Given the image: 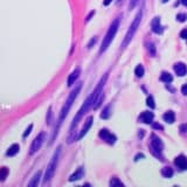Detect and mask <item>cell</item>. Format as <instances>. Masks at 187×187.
<instances>
[{"instance_id": "1", "label": "cell", "mask_w": 187, "mask_h": 187, "mask_svg": "<svg viewBox=\"0 0 187 187\" xmlns=\"http://www.w3.org/2000/svg\"><path fill=\"white\" fill-rule=\"evenodd\" d=\"M107 77H108V74H105L102 79H101L99 83L97 84V87L95 88V90H94L93 93L90 94V96H89V97L85 99V102L83 103L82 108H81V109L79 110V112L76 113V116L74 117L73 123H71V125H70V132H73V131H74V129L77 126V124H79V121H81V118L84 116V113H85V112H88L89 110H90V108H94V104H95V102H96L97 97L101 95V94H102L103 88H104V83H105V81H107Z\"/></svg>"}, {"instance_id": "2", "label": "cell", "mask_w": 187, "mask_h": 187, "mask_svg": "<svg viewBox=\"0 0 187 187\" xmlns=\"http://www.w3.org/2000/svg\"><path fill=\"white\" fill-rule=\"evenodd\" d=\"M81 89H82V83H79L77 84V87L70 93V95L68 96V98H67V101H65V105H63V108H62V110H61V113H60V117H59V122H57V126L55 127V131H54V135L51 136V143L55 140L56 136H57V133H59V130H60V126L61 124L63 123V121L65 119V117L68 116V113H69V110L70 108L73 107V103L75 102V99H76V97H77V95H79V93L81 91Z\"/></svg>"}, {"instance_id": "3", "label": "cell", "mask_w": 187, "mask_h": 187, "mask_svg": "<svg viewBox=\"0 0 187 187\" xmlns=\"http://www.w3.org/2000/svg\"><path fill=\"white\" fill-rule=\"evenodd\" d=\"M141 18H143V9H139L138 13H137V15H136L135 20H133L132 23H131L130 28L127 29V33H126L124 40L122 42V48H123V49L127 47V45H129L131 42V40H132V37L135 36L136 32H137V29H138V27H139V25H140Z\"/></svg>"}, {"instance_id": "4", "label": "cell", "mask_w": 187, "mask_h": 187, "mask_svg": "<svg viewBox=\"0 0 187 187\" xmlns=\"http://www.w3.org/2000/svg\"><path fill=\"white\" fill-rule=\"evenodd\" d=\"M61 150H62V146H59V147L56 149V151L54 152V154H53V158H51L50 163L48 164V166H47L46 173H45V178H43V182H45V184H47L51 178L54 177V173H55L57 164H59V160H60Z\"/></svg>"}, {"instance_id": "5", "label": "cell", "mask_w": 187, "mask_h": 187, "mask_svg": "<svg viewBox=\"0 0 187 187\" xmlns=\"http://www.w3.org/2000/svg\"><path fill=\"white\" fill-rule=\"evenodd\" d=\"M119 23H121V19L117 18V19L113 20V22L111 23V26L109 27V29H108V32H107V35H105V37L103 39L102 46H101V53L105 51L108 49V47L110 46V43L112 42L113 37H115V35H116L117 31H118Z\"/></svg>"}, {"instance_id": "6", "label": "cell", "mask_w": 187, "mask_h": 187, "mask_svg": "<svg viewBox=\"0 0 187 187\" xmlns=\"http://www.w3.org/2000/svg\"><path fill=\"white\" fill-rule=\"evenodd\" d=\"M46 137H47L46 132H40V133L34 138L32 145H31V149H29V154H31V156L36 153L37 151L41 149L42 144H43L45 140H46Z\"/></svg>"}, {"instance_id": "7", "label": "cell", "mask_w": 187, "mask_h": 187, "mask_svg": "<svg viewBox=\"0 0 187 187\" xmlns=\"http://www.w3.org/2000/svg\"><path fill=\"white\" fill-rule=\"evenodd\" d=\"M151 146H152V151H153L156 154H160L161 153V151H163V141L160 140V138H159L157 135H154V133H152L151 135Z\"/></svg>"}, {"instance_id": "8", "label": "cell", "mask_w": 187, "mask_h": 187, "mask_svg": "<svg viewBox=\"0 0 187 187\" xmlns=\"http://www.w3.org/2000/svg\"><path fill=\"white\" fill-rule=\"evenodd\" d=\"M99 137H101L103 140H105L108 144H115L117 140L116 136L110 133L109 130H107V129H102V130L99 131Z\"/></svg>"}, {"instance_id": "9", "label": "cell", "mask_w": 187, "mask_h": 187, "mask_svg": "<svg viewBox=\"0 0 187 187\" xmlns=\"http://www.w3.org/2000/svg\"><path fill=\"white\" fill-rule=\"evenodd\" d=\"M93 121H94V118L91 116L87 118V121H85V123H84V125H83V129L81 130V132L79 133V136L76 137V140L81 139V138H83L84 136H85V133L89 131V129L93 126Z\"/></svg>"}, {"instance_id": "10", "label": "cell", "mask_w": 187, "mask_h": 187, "mask_svg": "<svg viewBox=\"0 0 187 187\" xmlns=\"http://www.w3.org/2000/svg\"><path fill=\"white\" fill-rule=\"evenodd\" d=\"M151 28L156 34H161L164 32V28L163 26L160 25V18L159 17H156V18L152 20L151 22Z\"/></svg>"}, {"instance_id": "11", "label": "cell", "mask_w": 187, "mask_h": 187, "mask_svg": "<svg viewBox=\"0 0 187 187\" xmlns=\"http://www.w3.org/2000/svg\"><path fill=\"white\" fill-rule=\"evenodd\" d=\"M79 74H81V69H79V68H76L74 71H71V73H70L69 77H68V81H67L68 87H71V85L76 82V79H79Z\"/></svg>"}, {"instance_id": "12", "label": "cell", "mask_w": 187, "mask_h": 187, "mask_svg": "<svg viewBox=\"0 0 187 187\" xmlns=\"http://www.w3.org/2000/svg\"><path fill=\"white\" fill-rule=\"evenodd\" d=\"M153 113L151 111H144V112H141V115H140L139 117V119L143 123H146V124H151L152 122H153Z\"/></svg>"}, {"instance_id": "13", "label": "cell", "mask_w": 187, "mask_h": 187, "mask_svg": "<svg viewBox=\"0 0 187 187\" xmlns=\"http://www.w3.org/2000/svg\"><path fill=\"white\" fill-rule=\"evenodd\" d=\"M174 164L177 165L180 170H187V158L185 156H179L175 158Z\"/></svg>"}, {"instance_id": "14", "label": "cell", "mask_w": 187, "mask_h": 187, "mask_svg": "<svg viewBox=\"0 0 187 187\" xmlns=\"http://www.w3.org/2000/svg\"><path fill=\"white\" fill-rule=\"evenodd\" d=\"M174 71L178 76H185L187 74V67L185 63H177L174 65Z\"/></svg>"}, {"instance_id": "15", "label": "cell", "mask_w": 187, "mask_h": 187, "mask_svg": "<svg viewBox=\"0 0 187 187\" xmlns=\"http://www.w3.org/2000/svg\"><path fill=\"white\" fill-rule=\"evenodd\" d=\"M84 175V170L83 167H79L77 170H76V172H74L69 177V181L73 182V181H77V180H79Z\"/></svg>"}, {"instance_id": "16", "label": "cell", "mask_w": 187, "mask_h": 187, "mask_svg": "<svg viewBox=\"0 0 187 187\" xmlns=\"http://www.w3.org/2000/svg\"><path fill=\"white\" fill-rule=\"evenodd\" d=\"M41 175H42V172L41 171H39L34 174V177L32 178V180L28 182V186L29 187H35L39 185V182H40V179H41Z\"/></svg>"}, {"instance_id": "17", "label": "cell", "mask_w": 187, "mask_h": 187, "mask_svg": "<svg viewBox=\"0 0 187 187\" xmlns=\"http://www.w3.org/2000/svg\"><path fill=\"white\" fill-rule=\"evenodd\" d=\"M19 150H20L19 144L11 145V146L8 147V150H7V152H6V156H7V157H14V156L19 152Z\"/></svg>"}, {"instance_id": "18", "label": "cell", "mask_w": 187, "mask_h": 187, "mask_svg": "<svg viewBox=\"0 0 187 187\" xmlns=\"http://www.w3.org/2000/svg\"><path fill=\"white\" fill-rule=\"evenodd\" d=\"M163 118L166 123H170V124H171V123H173V122L175 121V115H174L173 111H167L164 113Z\"/></svg>"}, {"instance_id": "19", "label": "cell", "mask_w": 187, "mask_h": 187, "mask_svg": "<svg viewBox=\"0 0 187 187\" xmlns=\"http://www.w3.org/2000/svg\"><path fill=\"white\" fill-rule=\"evenodd\" d=\"M160 79H161L163 82H165V83H171V82L173 81V77H172V75L170 74V73L164 71L163 74L160 75Z\"/></svg>"}, {"instance_id": "20", "label": "cell", "mask_w": 187, "mask_h": 187, "mask_svg": "<svg viewBox=\"0 0 187 187\" xmlns=\"http://www.w3.org/2000/svg\"><path fill=\"white\" fill-rule=\"evenodd\" d=\"M9 174V170L8 167H1L0 168V181H5L6 180V178L8 177Z\"/></svg>"}, {"instance_id": "21", "label": "cell", "mask_w": 187, "mask_h": 187, "mask_svg": "<svg viewBox=\"0 0 187 187\" xmlns=\"http://www.w3.org/2000/svg\"><path fill=\"white\" fill-rule=\"evenodd\" d=\"M161 174H163L165 178H171L173 175V170L171 167L166 166V167H164L163 170H161Z\"/></svg>"}, {"instance_id": "22", "label": "cell", "mask_w": 187, "mask_h": 187, "mask_svg": "<svg viewBox=\"0 0 187 187\" xmlns=\"http://www.w3.org/2000/svg\"><path fill=\"white\" fill-rule=\"evenodd\" d=\"M135 74L137 77H143V75H144V67L141 65H137V68L135 70Z\"/></svg>"}, {"instance_id": "23", "label": "cell", "mask_w": 187, "mask_h": 187, "mask_svg": "<svg viewBox=\"0 0 187 187\" xmlns=\"http://www.w3.org/2000/svg\"><path fill=\"white\" fill-rule=\"evenodd\" d=\"M110 110H111V107H110V105H108V107L103 110V112L101 113V117H102L103 119L109 118V116H110Z\"/></svg>"}, {"instance_id": "24", "label": "cell", "mask_w": 187, "mask_h": 187, "mask_svg": "<svg viewBox=\"0 0 187 187\" xmlns=\"http://www.w3.org/2000/svg\"><path fill=\"white\" fill-rule=\"evenodd\" d=\"M146 104H147V107H150L151 109L156 108V103H154V99L152 96H149V97L146 98Z\"/></svg>"}, {"instance_id": "25", "label": "cell", "mask_w": 187, "mask_h": 187, "mask_svg": "<svg viewBox=\"0 0 187 187\" xmlns=\"http://www.w3.org/2000/svg\"><path fill=\"white\" fill-rule=\"evenodd\" d=\"M118 185H121V186H123V185H124V184H123V182H122L121 180L118 179V178H113L111 181H110V186H112V187L118 186Z\"/></svg>"}, {"instance_id": "26", "label": "cell", "mask_w": 187, "mask_h": 187, "mask_svg": "<svg viewBox=\"0 0 187 187\" xmlns=\"http://www.w3.org/2000/svg\"><path fill=\"white\" fill-rule=\"evenodd\" d=\"M187 19V15L185 13H179L177 15V20L179 21V22H185Z\"/></svg>"}, {"instance_id": "27", "label": "cell", "mask_w": 187, "mask_h": 187, "mask_svg": "<svg viewBox=\"0 0 187 187\" xmlns=\"http://www.w3.org/2000/svg\"><path fill=\"white\" fill-rule=\"evenodd\" d=\"M32 130H33V124H31V125H29V126L27 127V129H26V131L23 132V135H22L23 138H26L27 136H29V133L32 132Z\"/></svg>"}, {"instance_id": "28", "label": "cell", "mask_w": 187, "mask_h": 187, "mask_svg": "<svg viewBox=\"0 0 187 187\" xmlns=\"http://www.w3.org/2000/svg\"><path fill=\"white\" fill-rule=\"evenodd\" d=\"M149 50L151 53V55H156V47L153 43H149Z\"/></svg>"}, {"instance_id": "29", "label": "cell", "mask_w": 187, "mask_h": 187, "mask_svg": "<svg viewBox=\"0 0 187 187\" xmlns=\"http://www.w3.org/2000/svg\"><path fill=\"white\" fill-rule=\"evenodd\" d=\"M138 1L139 0H130V6H129V8L130 9H133L137 6V4H138Z\"/></svg>"}, {"instance_id": "30", "label": "cell", "mask_w": 187, "mask_h": 187, "mask_svg": "<svg viewBox=\"0 0 187 187\" xmlns=\"http://www.w3.org/2000/svg\"><path fill=\"white\" fill-rule=\"evenodd\" d=\"M50 123H51V108H49L48 116H47V124H50Z\"/></svg>"}, {"instance_id": "31", "label": "cell", "mask_w": 187, "mask_h": 187, "mask_svg": "<svg viewBox=\"0 0 187 187\" xmlns=\"http://www.w3.org/2000/svg\"><path fill=\"white\" fill-rule=\"evenodd\" d=\"M180 37L181 39H187V29H182L180 33Z\"/></svg>"}, {"instance_id": "32", "label": "cell", "mask_w": 187, "mask_h": 187, "mask_svg": "<svg viewBox=\"0 0 187 187\" xmlns=\"http://www.w3.org/2000/svg\"><path fill=\"white\" fill-rule=\"evenodd\" d=\"M96 40H97V39H96V36H94L93 39H91V41H90V42L88 43V48H91V47H93L94 45H95V42H96Z\"/></svg>"}, {"instance_id": "33", "label": "cell", "mask_w": 187, "mask_h": 187, "mask_svg": "<svg viewBox=\"0 0 187 187\" xmlns=\"http://www.w3.org/2000/svg\"><path fill=\"white\" fill-rule=\"evenodd\" d=\"M152 126H153V129H159V130H163V126L160 125V124H158V123H153V124H152Z\"/></svg>"}, {"instance_id": "34", "label": "cell", "mask_w": 187, "mask_h": 187, "mask_svg": "<svg viewBox=\"0 0 187 187\" xmlns=\"http://www.w3.org/2000/svg\"><path fill=\"white\" fill-rule=\"evenodd\" d=\"M181 93L184 95H187V84H184L181 87Z\"/></svg>"}, {"instance_id": "35", "label": "cell", "mask_w": 187, "mask_h": 187, "mask_svg": "<svg viewBox=\"0 0 187 187\" xmlns=\"http://www.w3.org/2000/svg\"><path fill=\"white\" fill-rule=\"evenodd\" d=\"M186 130H187V125L180 126V131H181V132H186Z\"/></svg>"}, {"instance_id": "36", "label": "cell", "mask_w": 187, "mask_h": 187, "mask_svg": "<svg viewBox=\"0 0 187 187\" xmlns=\"http://www.w3.org/2000/svg\"><path fill=\"white\" fill-rule=\"evenodd\" d=\"M139 158H144V154H138V156H136L135 160L137 161V160H139Z\"/></svg>"}, {"instance_id": "37", "label": "cell", "mask_w": 187, "mask_h": 187, "mask_svg": "<svg viewBox=\"0 0 187 187\" xmlns=\"http://www.w3.org/2000/svg\"><path fill=\"white\" fill-rule=\"evenodd\" d=\"M111 1L112 0H104V2H103V4H104V6H108V5L111 4Z\"/></svg>"}, {"instance_id": "38", "label": "cell", "mask_w": 187, "mask_h": 187, "mask_svg": "<svg viewBox=\"0 0 187 187\" xmlns=\"http://www.w3.org/2000/svg\"><path fill=\"white\" fill-rule=\"evenodd\" d=\"M180 1H181L182 5H185V6L187 7V0H180Z\"/></svg>"}, {"instance_id": "39", "label": "cell", "mask_w": 187, "mask_h": 187, "mask_svg": "<svg viewBox=\"0 0 187 187\" xmlns=\"http://www.w3.org/2000/svg\"><path fill=\"white\" fill-rule=\"evenodd\" d=\"M168 0H161V2H164V4H165V2H167Z\"/></svg>"}]
</instances>
